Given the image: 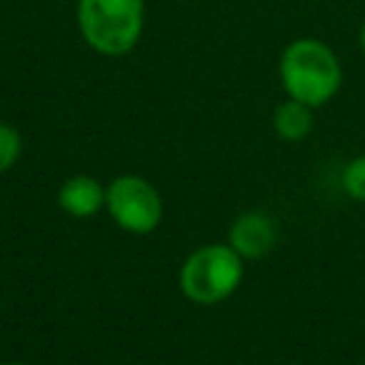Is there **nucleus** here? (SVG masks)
<instances>
[{
  "label": "nucleus",
  "instance_id": "f257e3e1",
  "mask_svg": "<svg viewBox=\"0 0 365 365\" xmlns=\"http://www.w3.org/2000/svg\"><path fill=\"white\" fill-rule=\"evenodd\" d=\"M280 83L293 101L310 108L330 103L340 91L343 68L333 48L315 38H298L280 56Z\"/></svg>",
  "mask_w": 365,
  "mask_h": 365
},
{
  "label": "nucleus",
  "instance_id": "f03ea898",
  "mask_svg": "<svg viewBox=\"0 0 365 365\" xmlns=\"http://www.w3.org/2000/svg\"><path fill=\"white\" fill-rule=\"evenodd\" d=\"M145 26L143 0H78V28L88 46L108 58L130 53Z\"/></svg>",
  "mask_w": 365,
  "mask_h": 365
},
{
  "label": "nucleus",
  "instance_id": "7ed1b4c3",
  "mask_svg": "<svg viewBox=\"0 0 365 365\" xmlns=\"http://www.w3.org/2000/svg\"><path fill=\"white\" fill-rule=\"evenodd\" d=\"M243 283V258L230 245H203L180 268V290L198 305L230 298Z\"/></svg>",
  "mask_w": 365,
  "mask_h": 365
},
{
  "label": "nucleus",
  "instance_id": "20e7f679",
  "mask_svg": "<svg viewBox=\"0 0 365 365\" xmlns=\"http://www.w3.org/2000/svg\"><path fill=\"white\" fill-rule=\"evenodd\" d=\"M106 210L123 230L148 235L163 220V198L145 178L120 175L106 188Z\"/></svg>",
  "mask_w": 365,
  "mask_h": 365
},
{
  "label": "nucleus",
  "instance_id": "39448f33",
  "mask_svg": "<svg viewBox=\"0 0 365 365\" xmlns=\"http://www.w3.org/2000/svg\"><path fill=\"white\" fill-rule=\"evenodd\" d=\"M275 240H278V228L275 220L263 210H248L243 213L228 233V245L240 255L243 260L263 258L273 250Z\"/></svg>",
  "mask_w": 365,
  "mask_h": 365
},
{
  "label": "nucleus",
  "instance_id": "423d86ee",
  "mask_svg": "<svg viewBox=\"0 0 365 365\" xmlns=\"http://www.w3.org/2000/svg\"><path fill=\"white\" fill-rule=\"evenodd\" d=\"M58 205L73 218H93L106 208V188L91 175H73L58 190Z\"/></svg>",
  "mask_w": 365,
  "mask_h": 365
},
{
  "label": "nucleus",
  "instance_id": "0eeeda50",
  "mask_svg": "<svg viewBox=\"0 0 365 365\" xmlns=\"http://www.w3.org/2000/svg\"><path fill=\"white\" fill-rule=\"evenodd\" d=\"M315 118H313V108L305 106L300 101L288 98L285 103H280L273 113V128L278 133V138L288 143H298L313 133Z\"/></svg>",
  "mask_w": 365,
  "mask_h": 365
},
{
  "label": "nucleus",
  "instance_id": "6e6552de",
  "mask_svg": "<svg viewBox=\"0 0 365 365\" xmlns=\"http://www.w3.org/2000/svg\"><path fill=\"white\" fill-rule=\"evenodd\" d=\"M340 185L343 190L358 203H365V155H358L343 168L340 175Z\"/></svg>",
  "mask_w": 365,
  "mask_h": 365
},
{
  "label": "nucleus",
  "instance_id": "1a4fd4ad",
  "mask_svg": "<svg viewBox=\"0 0 365 365\" xmlns=\"http://www.w3.org/2000/svg\"><path fill=\"white\" fill-rule=\"evenodd\" d=\"M23 140L21 133L8 123H0V173H8L21 158Z\"/></svg>",
  "mask_w": 365,
  "mask_h": 365
},
{
  "label": "nucleus",
  "instance_id": "9d476101",
  "mask_svg": "<svg viewBox=\"0 0 365 365\" xmlns=\"http://www.w3.org/2000/svg\"><path fill=\"white\" fill-rule=\"evenodd\" d=\"M360 51H363V56H365V23H363V28H360Z\"/></svg>",
  "mask_w": 365,
  "mask_h": 365
},
{
  "label": "nucleus",
  "instance_id": "9b49d317",
  "mask_svg": "<svg viewBox=\"0 0 365 365\" xmlns=\"http://www.w3.org/2000/svg\"><path fill=\"white\" fill-rule=\"evenodd\" d=\"M0 365H28V363H0Z\"/></svg>",
  "mask_w": 365,
  "mask_h": 365
}]
</instances>
